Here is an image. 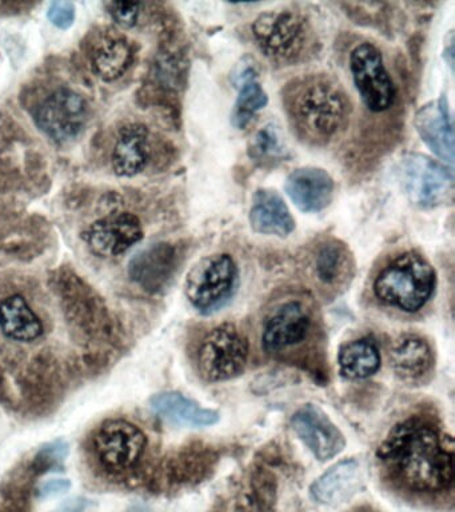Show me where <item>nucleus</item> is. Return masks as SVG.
Returning <instances> with one entry per match:
<instances>
[{"mask_svg": "<svg viewBox=\"0 0 455 512\" xmlns=\"http://www.w3.org/2000/svg\"><path fill=\"white\" fill-rule=\"evenodd\" d=\"M61 291L67 322L75 332L90 340L107 339L113 335L105 304L78 276L67 278Z\"/></svg>", "mask_w": 455, "mask_h": 512, "instance_id": "11", "label": "nucleus"}, {"mask_svg": "<svg viewBox=\"0 0 455 512\" xmlns=\"http://www.w3.org/2000/svg\"><path fill=\"white\" fill-rule=\"evenodd\" d=\"M291 427L321 462L333 459L346 446L345 436L321 408L307 404L291 418Z\"/></svg>", "mask_w": 455, "mask_h": 512, "instance_id": "13", "label": "nucleus"}, {"mask_svg": "<svg viewBox=\"0 0 455 512\" xmlns=\"http://www.w3.org/2000/svg\"><path fill=\"white\" fill-rule=\"evenodd\" d=\"M34 122L55 143L70 142L85 130L86 100L71 88H58L35 108Z\"/></svg>", "mask_w": 455, "mask_h": 512, "instance_id": "10", "label": "nucleus"}, {"mask_svg": "<svg viewBox=\"0 0 455 512\" xmlns=\"http://www.w3.org/2000/svg\"><path fill=\"white\" fill-rule=\"evenodd\" d=\"M95 459L111 475H123L141 462L147 447L145 432L126 419L105 420L91 439Z\"/></svg>", "mask_w": 455, "mask_h": 512, "instance_id": "6", "label": "nucleus"}, {"mask_svg": "<svg viewBox=\"0 0 455 512\" xmlns=\"http://www.w3.org/2000/svg\"><path fill=\"white\" fill-rule=\"evenodd\" d=\"M350 71L363 104L370 111L390 110L397 88L387 71L381 51L374 44L362 43L350 55Z\"/></svg>", "mask_w": 455, "mask_h": 512, "instance_id": "9", "label": "nucleus"}, {"mask_svg": "<svg viewBox=\"0 0 455 512\" xmlns=\"http://www.w3.org/2000/svg\"><path fill=\"white\" fill-rule=\"evenodd\" d=\"M0 334L10 342L30 344L45 335V324L25 296L9 295L0 299Z\"/></svg>", "mask_w": 455, "mask_h": 512, "instance_id": "18", "label": "nucleus"}, {"mask_svg": "<svg viewBox=\"0 0 455 512\" xmlns=\"http://www.w3.org/2000/svg\"><path fill=\"white\" fill-rule=\"evenodd\" d=\"M237 263L227 254H214L199 260L185 283V292L191 306L211 314L225 306L238 290Z\"/></svg>", "mask_w": 455, "mask_h": 512, "instance_id": "5", "label": "nucleus"}, {"mask_svg": "<svg viewBox=\"0 0 455 512\" xmlns=\"http://www.w3.org/2000/svg\"><path fill=\"white\" fill-rule=\"evenodd\" d=\"M71 488V482L69 479H50L43 482L38 487V498L39 499H50L55 496L66 494Z\"/></svg>", "mask_w": 455, "mask_h": 512, "instance_id": "32", "label": "nucleus"}, {"mask_svg": "<svg viewBox=\"0 0 455 512\" xmlns=\"http://www.w3.org/2000/svg\"><path fill=\"white\" fill-rule=\"evenodd\" d=\"M109 12L119 26L125 28L134 27L138 23L141 14V3L135 2H111L107 4Z\"/></svg>", "mask_w": 455, "mask_h": 512, "instance_id": "30", "label": "nucleus"}, {"mask_svg": "<svg viewBox=\"0 0 455 512\" xmlns=\"http://www.w3.org/2000/svg\"><path fill=\"white\" fill-rule=\"evenodd\" d=\"M69 452V446L65 442H55L47 444L34 458V474L42 475L53 471L54 468L61 466Z\"/></svg>", "mask_w": 455, "mask_h": 512, "instance_id": "29", "label": "nucleus"}, {"mask_svg": "<svg viewBox=\"0 0 455 512\" xmlns=\"http://www.w3.org/2000/svg\"><path fill=\"white\" fill-rule=\"evenodd\" d=\"M251 30L259 50L274 63H297L313 48V28L297 11L263 12L254 20Z\"/></svg>", "mask_w": 455, "mask_h": 512, "instance_id": "4", "label": "nucleus"}, {"mask_svg": "<svg viewBox=\"0 0 455 512\" xmlns=\"http://www.w3.org/2000/svg\"><path fill=\"white\" fill-rule=\"evenodd\" d=\"M249 359V342L233 324L215 327L199 346L198 371L207 382L237 378Z\"/></svg>", "mask_w": 455, "mask_h": 512, "instance_id": "8", "label": "nucleus"}, {"mask_svg": "<svg viewBox=\"0 0 455 512\" xmlns=\"http://www.w3.org/2000/svg\"><path fill=\"white\" fill-rule=\"evenodd\" d=\"M437 276L423 256L405 252L387 263L374 280V295L386 306L421 310L434 294Z\"/></svg>", "mask_w": 455, "mask_h": 512, "instance_id": "3", "label": "nucleus"}, {"mask_svg": "<svg viewBox=\"0 0 455 512\" xmlns=\"http://www.w3.org/2000/svg\"><path fill=\"white\" fill-rule=\"evenodd\" d=\"M150 407L161 418L182 426H213L219 420L217 411L202 408L179 392L169 391L154 395L150 399Z\"/></svg>", "mask_w": 455, "mask_h": 512, "instance_id": "22", "label": "nucleus"}, {"mask_svg": "<svg viewBox=\"0 0 455 512\" xmlns=\"http://www.w3.org/2000/svg\"><path fill=\"white\" fill-rule=\"evenodd\" d=\"M338 363L345 378L362 380L377 374L381 367V355L370 339H358L341 348Z\"/></svg>", "mask_w": 455, "mask_h": 512, "instance_id": "26", "label": "nucleus"}, {"mask_svg": "<svg viewBox=\"0 0 455 512\" xmlns=\"http://www.w3.org/2000/svg\"><path fill=\"white\" fill-rule=\"evenodd\" d=\"M238 96L235 102L231 122L238 130H243L251 123L254 116L269 103V96L259 82L253 67H246L237 76Z\"/></svg>", "mask_w": 455, "mask_h": 512, "instance_id": "25", "label": "nucleus"}, {"mask_svg": "<svg viewBox=\"0 0 455 512\" xmlns=\"http://www.w3.org/2000/svg\"><path fill=\"white\" fill-rule=\"evenodd\" d=\"M177 248L170 243H155L135 255L129 263V276L149 294L166 288L178 268Z\"/></svg>", "mask_w": 455, "mask_h": 512, "instance_id": "15", "label": "nucleus"}, {"mask_svg": "<svg viewBox=\"0 0 455 512\" xmlns=\"http://www.w3.org/2000/svg\"><path fill=\"white\" fill-rule=\"evenodd\" d=\"M49 19L55 27L67 30L74 24L75 7L71 2H53L49 8Z\"/></svg>", "mask_w": 455, "mask_h": 512, "instance_id": "31", "label": "nucleus"}, {"mask_svg": "<svg viewBox=\"0 0 455 512\" xmlns=\"http://www.w3.org/2000/svg\"><path fill=\"white\" fill-rule=\"evenodd\" d=\"M398 178L407 198L415 206L433 208L453 199L454 175L451 168L421 154L403 156Z\"/></svg>", "mask_w": 455, "mask_h": 512, "instance_id": "7", "label": "nucleus"}, {"mask_svg": "<svg viewBox=\"0 0 455 512\" xmlns=\"http://www.w3.org/2000/svg\"><path fill=\"white\" fill-rule=\"evenodd\" d=\"M82 238L99 258H117L141 242L142 223L131 212H113L90 224L83 231Z\"/></svg>", "mask_w": 455, "mask_h": 512, "instance_id": "12", "label": "nucleus"}, {"mask_svg": "<svg viewBox=\"0 0 455 512\" xmlns=\"http://www.w3.org/2000/svg\"><path fill=\"white\" fill-rule=\"evenodd\" d=\"M149 156V130L138 123L122 127L111 155L115 174L122 178H133L141 174L149 162Z\"/></svg>", "mask_w": 455, "mask_h": 512, "instance_id": "20", "label": "nucleus"}, {"mask_svg": "<svg viewBox=\"0 0 455 512\" xmlns=\"http://www.w3.org/2000/svg\"><path fill=\"white\" fill-rule=\"evenodd\" d=\"M249 220L258 234L285 238L295 230V220L285 200L277 191L262 188L255 192Z\"/></svg>", "mask_w": 455, "mask_h": 512, "instance_id": "21", "label": "nucleus"}, {"mask_svg": "<svg viewBox=\"0 0 455 512\" xmlns=\"http://www.w3.org/2000/svg\"><path fill=\"white\" fill-rule=\"evenodd\" d=\"M362 479L361 464L357 460H343L311 484V498L325 506H338L359 490Z\"/></svg>", "mask_w": 455, "mask_h": 512, "instance_id": "19", "label": "nucleus"}, {"mask_svg": "<svg viewBox=\"0 0 455 512\" xmlns=\"http://www.w3.org/2000/svg\"><path fill=\"white\" fill-rule=\"evenodd\" d=\"M334 180L329 172L317 167L297 168L287 176L286 194L306 214L325 210L334 196Z\"/></svg>", "mask_w": 455, "mask_h": 512, "instance_id": "17", "label": "nucleus"}, {"mask_svg": "<svg viewBox=\"0 0 455 512\" xmlns=\"http://www.w3.org/2000/svg\"><path fill=\"white\" fill-rule=\"evenodd\" d=\"M87 500L85 498H73L61 504L53 512H83L86 510Z\"/></svg>", "mask_w": 455, "mask_h": 512, "instance_id": "33", "label": "nucleus"}, {"mask_svg": "<svg viewBox=\"0 0 455 512\" xmlns=\"http://www.w3.org/2000/svg\"><path fill=\"white\" fill-rule=\"evenodd\" d=\"M311 328V315L305 304L289 300L275 308L266 319L262 347L270 354L285 351L306 339Z\"/></svg>", "mask_w": 455, "mask_h": 512, "instance_id": "14", "label": "nucleus"}, {"mask_svg": "<svg viewBox=\"0 0 455 512\" xmlns=\"http://www.w3.org/2000/svg\"><path fill=\"white\" fill-rule=\"evenodd\" d=\"M250 158L262 164H273L286 159L287 150L274 126H266L255 135L249 148Z\"/></svg>", "mask_w": 455, "mask_h": 512, "instance_id": "28", "label": "nucleus"}, {"mask_svg": "<svg viewBox=\"0 0 455 512\" xmlns=\"http://www.w3.org/2000/svg\"><path fill=\"white\" fill-rule=\"evenodd\" d=\"M283 106L299 138L313 144L330 142L346 126L350 115L345 91L327 75L291 80L283 90Z\"/></svg>", "mask_w": 455, "mask_h": 512, "instance_id": "2", "label": "nucleus"}, {"mask_svg": "<svg viewBox=\"0 0 455 512\" xmlns=\"http://www.w3.org/2000/svg\"><path fill=\"white\" fill-rule=\"evenodd\" d=\"M315 275L323 284H337L347 274L350 266L349 251L337 240L321 244L314 260Z\"/></svg>", "mask_w": 455, "mask_h": 512, "instance_id": "27", "label": "nucleus"}, {"mask_svg": "<svg viewBox=\"0 0 455 512\" xmlns=\"http://www.w3.org/2000/svg\"><path fill=\"white\" fill-rule=\"evenodd\" d=\"M133 56V48L125 38L109 36L95 47L91 55V66L99 79L115 82L129 70Z\"/></svg>", "mask_w": 455, "mask_h": 512, "instance_id": "24", "label": "nucleus"}, {"mask_svg": "<svg viewBox=\"0 0 455 512\" xmlns=\"http://www.w3.org/2000/svg\"><path fill=\"white\" fill-rule=\"evenodd\" d=\"M391 367L399 378L413 382L423 378L434 363L430 344L417 335H405L394 343L390 352Z\"/></svg>", "mask_w": 455, "mask_h": 512, "instance_id": "23", "label": "nucleus"}, {"mask_svg": "<svg viewBox=\"0 0 455 512\" xmlns=\"http://www.w3.org/2000/svg\"><path fill=\"white\" fill-rule=\"evenodd\" d=\"M378 458L406 490L439 494L453 486V440L427 420L411 418L395 426Z\"/></svg>", "mask_w": 455, "mask_h": 512, "instance_id": "1", "label": "nucleus"}, {"mask_svg": "<svg viewBox=\"0 0 455 512\" xmlns=\"http://www.w3.org/2000/svg\"><path fill=\"white\" fill-rule=\"evenodd\" d=\"M422 142L435 156L450 166L454 162V130L446 98L431 100L419 108L414 120Z\"/></svg>", "mask_w": 455, "mask_h": 512, "instance_id": "16", "label": "nucleus"}]
</instances>
